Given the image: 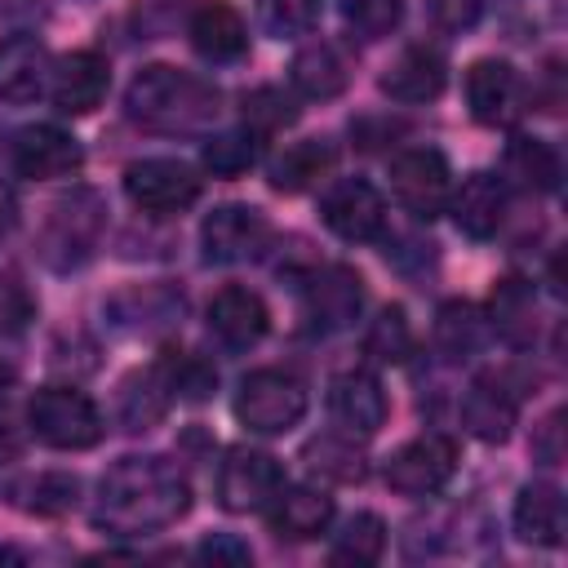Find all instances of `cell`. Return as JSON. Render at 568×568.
Listing matches in <instances>:
<instances>
[{
  "instance_id": "1",
  "label": "cell",
  "mask_w": 568,
  "mask_h": 568,
  "mask_svg": "<svg viewBox=\"0 0 568 568\" xmlns=\"http://www.w3.org/2000/svg\"><path fill=\"white\" fill-rule=\"evenodd\" d=\"M191 510V484L178 462L160 453H129L102 479L93 497V524L115 537H146L178 524Z\"/></svg>"
},
{
  "instance_id": "2",
  "label": "cell",
  "mask_w": 568,
  "mask_h": 568,
  "mask_svg": "<svg viewBox=\"0 0 568 568\" xmlns=\"http://www.w3.org/2000/svg\"><path fill=\"white\" fill-rule=\"evenodd\" d=\"M124 111L151 133H204L222 111V89L182 67H142L124 89Z\"/></svg>"
},
{
  "instance_id": "3",
  "label": "cell",
  "mask_w": 568,
  "mask_h": 568,
  "mask_svg": "<svg viewBox=\"0 0 568 568\" xmlns=\"http://www.w3.org/2000/svg\"><path fill=\"white\" fill-rule=\"evenodd\" d=\"M102 226H106L102 195L80 186V191H71V195L49 204L44 226H40V257L53 271H75V266H84L93 257V248L102 240Z\"/></svg>"
},
{
  "instance_id": "4",
  "label": "cell",
  "mask_w": 568,
  "mask_h": 568,
  "mask_svg": "<svg viewBox=\"0 0 568 568\" xmlns=\"http://www.w3.org/2000/svg\"><path fill=\"white\" fill-rule=\"evenodd\" d=\"M27 430L49 444V448H62V453H80V448H93L106 430L98 404L75 390V386H44L31 395L27 404Z\"/></svg>"
},
{
  "instance_id": "5",
  "label": "cell",
  "mask_w": 568,
  "mask_h": 568,
  "mask_svg": "<svg viewBox=\"0 0 568 568\" xmlns=\"http://www.w3.org/2000/svg\"><path fill=\"white\" fill-rule=\"evenodd\" d=\"M235 417L240 426L257 435H284L306 417V386L288 368H257L235 390Z\"/></svg>"
},
{
  "instance_id": "6",
  "label": "cell",
  "mask_w": 568,
  "mask_h": 568,
  "mask_svg": "<svg viewBox=\"0 0 568 568\" xmlns=\"http://www.w3.org/2000/svg\"><path fill=\"white\" fill-rule=\"evenodd\" d=\"M124 195L133 209H142L146 217H169L182 213L200 200V173L182 160H133L124 169Z\"/></svg>"
},
{
  "instance_id": "7",
  "label": "cell",
  "mask_w": 568,
  "mask_h": 568,
  "mask_svg": "<svg viewBox=\"0 0 568 568\" xmlns=\"http://www.w3.org/2000/svg\"><path fill=\"white\" fill-rule=\"evenodd\" d=\"M284 488V466L266 453V448H248L235 444L226 448L222 466H217V506L231 515H248L271 506V497Z\"/></svg>"
},
{
  "instance_id": "8",
  "label": "cell",
  "mask_w": 568,
  "mask_h": 568,
  "mask_svg": "<svg viewBox=\"0 0 568 568\" xmlns=\"http://www.w3.org/2000/svg\"><path fill=\"white\" fill-rule=\"evenodd\" d=\"M390 191L413 217L430 222L435 213H444L448 209V191H453V169H448L444 151H435V146L399 151L390 160Z\"/></svg>"
},
{
  "instance_id": "9",
  "label": "cell",
  "mask_w": 568,
  "mask_h": 568,
  "mask_svg": "<svg viewBox=\"0 0 568 568\" xmlns=\"http://www.w3.org/2000/svg\"><path fill=\"white\" fill-rule=\"evenodd\" d=\"M320 222L351 244H368L386 235V200L364 178H342L320 195Z\"/></svg>"
},
{
  "instance_id": "10",
  "label": "cell",
  "mask_w": 568,
  "mask_h": 568,
  "mask_svg": "<svg viewBox=\"0 0 568 568\" xmlns=\"http://www.w3.org/2000/svg\"><path fill=\"white\" fill-rule=\"evenodd\" d=\"M271 244V222L262 209L253 204H222L204 217L200 226V248H204V262H217V266H231V262H248L257 257L262 248Z\"/></svg>"
},
{
  "instance_id": "11",
  "label": "cell",
  "mask_w": 568,
  "mask_h": 568,
  "mask_svg": "<svg viewBox=\"0 0 568 568\" xmlns=\"http://www.w3.org/2000/svg\"><path fill=\"white\" fill-rule=\"evenodd\" d=\"M457 470V444L448 435H417L408 439L404 448L390 453L386 462V484L404 497H426V493H439Z\"/></svg>"
},
{
  "instance_id": "12",
  "label": "cell",
  "mask_w": 568,
  "mask_h": 568,
  "mask_svg": "<svg viewBox=\"0 0 568 568\" xmlns=\"http://www.w3.org/2000/svg\"><path fill=\"white\" fill-rule=\"evenodd\" d=\"M364 306V280L351 266H320L302 280V315L315 333H337L355 324Z\"/></svg>"
},
{
  "instance_id": "13",
  "label": "cell",
  "mask_w": 568,
  "mask_h": 568,
  "mask_svg": "<svg viewBox=\"0 0 568 568\" xmlns=\"http://www.w3.org/2000/svg\"><path fill=\"white\" fill-rule=\"evenodd\" d=\"M466 102L470 115L488 129H506L524 115V80L510 62L501 58H479L466 71Z\"/></svg>"
},
{
  "instance_id": "14",
  "label": "cell",
  "mask_w": 568,
  "mask_h": 568,
  "mask_svg": "<svg viewBox=\"0 0 568 568\" xmlns=\"http://www.w3.org/2000/svg\"><path fill=\"white\" fill-rule=\"evenodd\" d=\"M328 413H333V422H337L346 435H364V439L377 435V430L386 426V413H390L377 373H368V368H346V373H337V377L328 382Z\"/></svg>"
},
{
  "instance_id": "15",
  "label": "cell",
  "mask_w": 568,
  "mask_h": 568,
  "mask_svg": "<svg viewBox=\"0 0 568 568\" xmlns=\"http://www.w3.org/2000/svg\"><path fill=\"white\" fill-rule=\"evenodd\" d=\"M111 89V67L102 53L93 49H75L67 53L58 67H53V80H49V98L62 115H89L102 106Z\"/></svg>"
},
{
  "instance_id": "16",
  "label": "cell",
  "mask_w": 568,
  "mask_h": 568,
  "mask_svg": "<svg viewBox=\"0 0 568 568\" xmlns=\"http://www.w3.org/2000/svg\"><path fill=\"white\" fill-rule=\"evenodd\" d=\"M515 417H519V390L501 373L475 377L470 390L462 395V422L484 444H506L515 430Z\"/></svg>"
},
{
  "instance_id": "17",
  "label": "cell",
  "mask_w": 568,
  "mask_h": 568,
  "mask_svg": "<svg viewBox=\"0 0 568 568\" xmlns=\"http://www.w3.org/2000/svg\"><path fill=\"white\" fill-rule=\"evenodd\" d=\"M271 328V311L253 288L226 284L222 293H213L209 302V333L226 346V351H248L266 337Z\"/></svg>"
},
{
  "instance_id": "18",
  "label": "cell",
  "mask_w": 568,
  "mask_h": 568,
  "mask_svg": "<svg viewBox=\"0 0 568 568\" xmlns=\"http://www.w3.org/2000/svg\"><path fill=\"white\" fill-rule=\"evenodd\" d=\"M80 164H84L80 142H75L67 129H58V124H31V129H22V133L13 138V169H18L22 178H36V182H44V178H67V173H75Z\"/></svg>"
},
{
  "instance_id": "19",
  "label": "cell",
  "mask_w": 568,
  "mask_h": 568,
  "mask_svg": "<svg viewBox=\"0 0 568 568\" xmlns=\"http://www.w3.org/2000/svg\"><path fill=\"white\" fill-rule=\"evenodd\" d=\"M444 80H448V67L435 49L426 44H408L404 53H395L382 71V93L390 102H404V106H417V102H435L444 93Z\"/></svg>"
},
{
  "instance_id": "20",
  "label": "cell",
  "mask_w": 568,
  "mask_h": 568,
  "mask_svg": "<svg viewBox=\"0 0 568 568\" xmlns=\"http://www.w3.org/2000/svg\"><path fill=\"white\" fill-rule=\"evenodd\" d=\"M448 213H453L457 231L470 240L497 235V226L506 217V182L497 173H470L457 191H448Z\"/></svg>"
},
{
  "instance_id": "21",
  "label": "cell",
  "mask_w": 568,
  "mask_h": 568,
  "mask_svg": "<svg viewBox=\"0 0 568 568\" xmlns=\"http://www.w3.org/2000/svg\"><path fill=\"white\" fill-rule=\"evenodd\" d=\"M515 537L528 541V546H559L564 532H568V506H564V493L546 479L537 484H524L519 497H515Z\"/></svg>"
},
{
  "instance_id": "22",
  "label": "cell",
  "mask_w": 568,
  "mask_h": 568,
  "mask_svg": "<svg viewBox=\"0 0 568 568\" xmlns=\"http://www.w3.org/2000/svg\"><path fill=\"white\" fill-rule=\"evenodd\" d=\"M191 44H195V53L204 58V62H240L244 53H248V27H244V18L231 9V4H222V0H209V4H200L195 13H191Z\"/></svg>"
},
{
  "instance_id": "23",
  "label": "cell",
  "mask_w": 568,
  "mask_h": 568,
  "mask_svg": "<svg viewBox=\"0 0 568 568\" xmlns=\"http://www.w3.org/2000/svg\"><path fill=\"white\" fill-rule=\"evenodd\" d=\"M333 519V497L324 488H311V484H297V488H280L271 497V528L275 537H288V541H311L328 528Z\"/></svg>"
},
{
  "instance_id": "24",
  "label": "cell",
  "mask_w": 568,
  "mask_h": 568,
  "mask_svg": "<svg viewBox=\"0 0 568 568\" xmlns=\"http://www.w3.org/2000/svg\"><path fill=\"white\" fill-rule=\"evenodd\" d=\"M44 75H49V49L36 36L0 40V98L4 102H31L44 89Z\"/></svg>"
},
{
  "instance_id": "25",
  "label": "cell",
  "mask_w": 568,
  "mask_h": 568,
  "mask_svg": "<svg viewBox=\"0 0 568 568\" xmlns=\"http://www.w3.org/2000/svg\"><path fill=\"white\" fill-rule=\"evenodd\" d=\"M501 182L532 191V195H550L559 186V151L541 138H510L506 155H501Z\"/></svg>"
},
{
  "instance_id": "26",
  "label": "cell",
  "mask_w": 568,
  "mask_h": 568,
  "mask_svg": "<svg viewBox=\"0 0 568 568\" xmlns=\"http://www.w3.org/2000/svg\"><path fill=\"white\" fill-rule=\"evenodd\" d=\"M288 80L297 84V93L306 98H337L351 80V67L346 58L337 53V44L328 40H311L293 53V67H288Z\"/></svg>"
},
{
  "instance_id": "27",
  "label": "cell",
  "mask_w": 568,
  "mask_h": 568,
  "mask_svg": "<svg viewBox=\"0 0 568 568\" xmlns=\"http://www.w3.org/2000/svg\"><path fill=\"white\" fill-rule=\"evenodd\" d=\"M488 315H493V328H497L510 346H528L532 333H537V297H532V284L519 280V275H506V280L493 288Z\"/></svg>"
},
{
  "instance_id": "28",
  "label": "cell",
  "mask_w": 568,
  "mask_h": 568,
  "mask_svg": "<svg viewBox=\"0 0 568 568\" xmlns=\"http://www.w3.org/2000/svg\"><path fill=\"white\" fill-rule=\"evenodd\" d=\"M169 404H173V390H169L160 364L124 377V386H120V422H124V430H151L169 413Z\"/></svg>"
},
{
  "instance_id": "29",
  "label": "cell",
  "mask_w": 568,
  "mask_h": 568,
  "mask_svg": "<svg viewBox=\"0 0 568 568\" xmlns=\"http://www.w3.org/2000/svg\"><path fill=\"white\" fill-rule=\"evenodd\" d=\"M333 160H337V151H333L328 138H302V142H293V146L271 164V186L284 191V195H297V191L315 186V182L333 169Z\"/></svg>"
},
{
  "instance_id": "30",
  "label": "cell",
  "mask_w": 568,
  "mask_h": 568,
  "mask_svg": "<svg viewBox=\"0 0 568 568\" xmlns=\"http://www.w3.org/2000/svg\"><path fill=\"white\" fill-rule=\"evenodd\" d=\"M435 346L448 359H466L484 346V315L470 302H444L435 315Z\"/></svg>"
},
{
  "instance_id": "31",
  "label": "cell",
  "mask_w": 568,
  "mask_h": 568,
  "mask_svg": "<svg viewBox=\"0 0 568 568\" xmlns=\"http://www.w3.org/2000/svg\"><path fill=\"white\" fill-rule=\"evenodd\" d=\"M306 466L315 470V475H324V479H337V484H359L364 479V453L355 448V439L351 435H320V439H311L306 444Z\"/></svg>"
},
{
  "instance_id": "32",
  "label": "cell",
  "mask_w": 568,
  "mask_h": 568,
  "mask_svg": "<svg viewBox=\"0 0 568 568\" xmlns=\"http://www.w3.org/2000/svg\"><path fill=\"white\" fill-rule=\"evenodd\" d=\"M386 550V524L373 510H359L342 524V532L333 537L328 559L333 564H377Z\"/></svg>"
},
{
  "instance_id": "33",
  "label": "cell",
  "mask_w": 568,
  "mask_h": 568,
  "mask_svg": "<svg viewBox=\"0 0 568 568\" xmlns=\"http://www.w3.org/2000/svg\"><path fill=\"white\" fill-rule=\"evenodd\" d=\"M155 364L164 368V382H169L173 399H191L195 404V399H209V390L217 386V368L209 359L191 355V351H164Z\"/></svg>"
},
{
  "instance_id": "34",
  "label": "cell",
  "mask_w": 568,
  "mask_h": 568,
  "mask_svg": "<svg viewBox=\"0 0 568 568\" xmlns=\"http://www.w3.org/2000/svg\"><path fill=\"white\" fill-rule=\"evenodd\" d=\"M262 155V138L253 129H231L204 142V169H213L217 178H240L253 169V160Z\"/></svg>"
},
{
  "instance_id": "35",
  "label": "cell",
  "mask_w": 568,
  "mask_h": 568,
  "mask_svg": "<svg viewBox=\"0 0 568 568\" xmlns=\"http://www.w3.org/2000/svg\"><path fill=\"white\" fill-rule=\"evenodd\" d=\"M364 351H368L377 364H404V359L413 355V328H408L404 306H386V311L368 324Z\"/></svg>"
},
{
  "instance_id": "36",
  "label": "cell",
  "mask_w": 568,
  "mask_h": 568,
  "mask_svg": "<svg viewBox=\"0 0 568 568\" xmlns=\"http://www.w3.org/2000/svg\"><path fill=\"white\" fill-rule=\"evenodd\" d=\"M18 497H22V506L36 510V515H67V510L80 501V479L67 475V470H44V475L27 479V484L18 488Z\"/></svg>"
},
{
  "instance_id": "37",
  "label": "cell",
  "mask_w": 568,
  "mask_h": 568,
  "mask_svg": "<svg viewBox=\"0 0 568 568\" xmlns=\"http://www.w3.org/2000/svg\"><path fill=\"white\" fill-rule=\"evenodd\" d=\"M320 0H257V22L275 40H297L315 27Z\"/></svg>"
},
{
  "instance_id": "38",
  "label": "cell",
  "mask_w": 568,
  "mask_h": 568,
  "mask_svg": "<svg viewBox=\"0 0 568 568\" xmlns=\"http://www.w3.org/2000/svg\"><path fill=\"white\" fill-rule=\"evenodd\" d=\"M337 13H342V22H346L355 36L382 40V36H390V31L399 27L404 0H337Z\"/></svg>"
},
{
  "instance_id": "39",
  "label": "cell",
  "mask_w": 568,
  "mask_h": 568,
  "mask_svg": "<svg viewBox=\"0 0 568 568\" xmlns=\"http://www.w3.org/2000/svg\"><path fill=\"white\" fill-rule=\"evenodd\" d=\"M293 102L280 93V89H253L248 98H244V120L253 124V133L262 138V133H275V129H284V124H293Z\"/></svg>"
},
{
  "instance_id": "40",
  "label": "cell",
  "mask_w": 568,
  "mask_h": 568,
  "mask_svg": "<svg viewBox=\"0 0 568 568\" xmlns=\"http://www.w3.org/2000/svg\"><path fill=\"white\" fill-rule=\"evenodd\" d=\"M31 315H36V297L27 293L18 275H4L0 280V333H18Z\"/></svg>"
},
{
  "instance_id": "41",
  "label": "cell",
  "mask_w": 568,
  "mask_h": 568,
  "mask_svg": "<svg viewBox=\"0 0 568 568\" xmlns=\"http://www.w3.org/2000/svg\"><path fill=\"white\" fill-rule=\"evenodd\" d=\"M426 13L439 31H470L484 13V0H426Z\"/></svg>"
},
{
  "instance_id": "42",
  "label": "cell",
  "mask_w": 568,
  "mask_h": 568,
  "mask_svg": "<svg viewBox=\"0 0 568 568\" xmlns=\"http://www.w3.org/2000/svg\"><path fill=\"white\" fill-rule=\"evenodd\" d=\"M532 457L541 466H559L564 462V413L559 408L541 426H532Z\"/></svg>"
},
{
  "instance_id": "43",
  "label": "cell",
  "mask_w": 568,
  "mask_h": 568,
  "mask_svg": "<svg viewBox=\"0 0 568 568\" xmlns=\"http://www.w3.org/2000/svg\"><path fill=\"white\" fill-rule=\"evenodd\" d=\"M204 564H248L253 559V550L240 541V537H231V532H217V537H204L200 541V550H195Z\"/></svg>"
},
{
  "instance_id": "44",
  "label": "cell",
  "mask_w": 568,
  "mask_h": 568,
  "mask_svg": "<svg viewBox=\"0 0 568 568\" xmlns=\"http://www.w3.org/2000/svg\"><path fill=\"white\" fill-rule=\"evenodd\" d=\"M22 444H27V426L18 422L13 404L0 399V462H13L22 453Z\"/></svg>"
},
{
  "instance_id": "45",
  "label": "cell",
  "mask_w": 568,
  "mask_h": 568,
  "mask_svg": "<svg viewBox=\"0 0 568 568\" xmlns=\"http://www.w3.org/2000/svg\"><path fill=\"white\" fill-rule=\"evenodd\" d=\"M13 222H18V200H13V191L0 182V235H9Z\"/></svg>"
}]
</instances>
